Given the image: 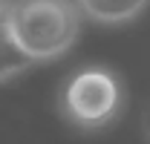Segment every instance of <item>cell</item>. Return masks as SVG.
Here are the masks:
<instances>
[{"instance_id":"1","label":"cell","mask_w":150,"mask_h":144,"mask_svg":"<svg viewBox=\"0 0 150 144\" xmlns=\"http://www.w3.org/2000/svg\"><path fill=\"white\" fill-rule=\"evenodd\" d=\"M0 20L32 64L64 55L78 37V9L72 0H15L3 9Z\"/></svg>"},{"instance_id":"2","label":"cell","mask_w":150,"mask_h":144,"mask_svg":"<svg viewBox=\"0 0 150 144\" xmlns=\"http://www.w3.org/2000/svg\"><path fill=\"white\" fill-rule=\"evenodd\" d=\"M61 104L72 124L98 130L115 118L121 107V87L107 69H84L69 78Z\"/></svg>"},{"instance_id":"3","label":"cell","mask_w":150,"mask_h":144,"mask_svg":"<svg viewBox=\"0 0 150 144\" xmlns=\"http://www.w3.org/2000/svg\"><path fill=\"white\" fill-rule=\"evenodd\" d=\"M150 0H78V9L98 23H124L133 20Z\"/></svg>"},{"instance_id":"5","label":"cell","mask_w":150,"mask_h":144,"mask_svg":"<svg viewBox=\"0 0 150 144\" xmlns=\"http://www.w3.org/2000/svg\"><path fill=\"white\" fill-rule=\"evenodd\" d=\"M147 133H150V109H147Z\"/></svg>"},{"instance_id":"6","label":"cell","mask_w":150,"mask_h":144,"mask_svg":"<svg viewBox=\"0 0 150 144\" xmlns=\"http://www.w3.org/2000/svg\"><path fill=\"white\" fill-rule=\"evenodd\" d=\"M0 15H3V3H0Z\"/></svg>"},{"instance_id":"4","label":"cell","mask_w":150,"mask_h":144,"mask_svg":"<svg viewBox=\"0 0 150 144\" xmlns=\"http://www.w3.org/2000/svg\"><path fill=\"white\" fill-rule=\"evenodd\" d=\"M29 64H32V61L15 46V40L9 37L3 20H0V78H9V75H15V72L26 69Z\"/></svg>"}]
</instances>
